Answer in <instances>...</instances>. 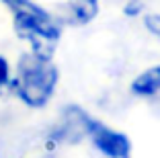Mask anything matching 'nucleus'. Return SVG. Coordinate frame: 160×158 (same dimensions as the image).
<instances>
[{
	"instance_id": "7ed1b4c3",
	"label": "nucleus",
	"mask_w": 160,
	"mask_h": 158,
	"mask_svg": "<svg viewBox=\"0 0 160 158\" xmlns=\"http://www.w3.org/2000/svg\"><path fill=\"white\" fill-rule=\"evenodd\" d=\"M66 115L70 119L76 121V125L84 134L90 135L92 144L101 150L103 154L111 158H127L132 152V142L125 134L109 130L107 125H103L101 121H97L94 117H90L86 111H82L80 107H66Z\"/></svg>"
},
{
	"instance_id": "20e7f679",
	"label": "nucleus",
	"mask_w": 160,
	"mask_h": 158,
	"mask_svg": "<svg viewBox=\"0 0 160 158\" xmlns=\"http://www.w3.org/2000/svg\"><path fill=\"white\" fill-rule=\"evenodd\" d=\"M99 13V0H68L66 4V23L82 27L88 25Z\"/></svg>"
},
{
	"instance_id": "39448f33",
	"label": "nucleus",
	"mask_w": 160,
	"mask_h": 158,
	"mask_svg": "<svg viewBox=\"0 0 160 158\" xmlns=\"http://www.w3.org/2000/svg\"><path fill=\"white\" fill-rule=\"evenodd\" d=\"M132 93L136 97H154L160 93V66H152L142 72L132 82Z\"/></svg>"
},
{
	"instance_id": "f257e3e1",
	"label": "nucleus",
	"mask_w": 160,
	"mask_h": 158,
	"mask_svg": "<svg viewBox=\"0 0 160 158\" xmlns=\"http://www.w3.org/2000/svg\"><path fill=\"white\" fill-rule=\"evenodd\" d=\"M2 2L12 10L14 31L21 39L31 43V51L43 58H52L60 41V23L33 0H2Z\"/></svg>"
},
{
	"instance_id": "0eeeda50",
	"label": "nucleus",
	"mask_w": 160,
	"mask_h": 158,
	"mask_svg": "<svg viewBox=\"0 0 160 158\" xmlns=\"http://www.w3.org/2000/svg\"><path fill=\"white\" fill-rule=\"evenodd\" d=\"M8 82H10V68H8V62L0 56V89H4Z\"/></svg>"
},
{
	"instance_id": "423d86ee",
	"label": "nucleus",
	"mask_w": 160,
	"mask_h": 158,
	"mask_svg": "<svg viewBox=\"0 0 160 158\" xmlns=\"http://www.w3.org/2000/svg\"><path fill=\"white\" fill-rule=\"evenodd\" d=\"M144 25H146V29L152 33V35L160 37V14H146Z\"/></svg>"
},
{
	"instance_id": "f03ea898",
	"label": "nucleus",
	"mask_w": 160,
	"mask_h": 158,
	"mask_svg": "<svg viewBox=\"0 0 160 158\" xmlns=\"http://www.w3.org/2000/svg\"><path fill=\"white\" fill-rule=\"evenodd\" d=\"M58 78L60 74L52 58H43L35 51H29L21 56L17 64V76L8 84L27 107L41 109L53 97Z\"/></svg>"
}]
</instances>
